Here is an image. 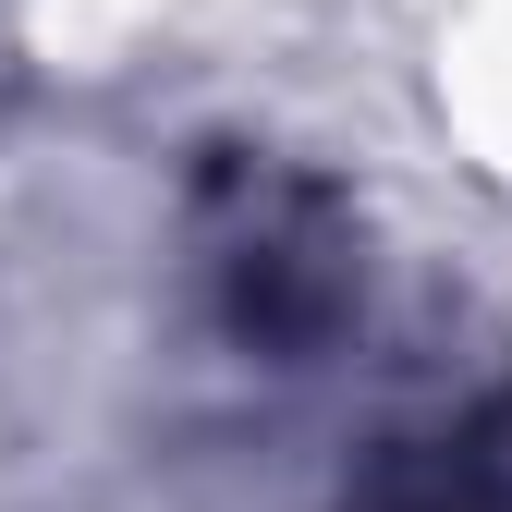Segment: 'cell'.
<instances>
[{
	"label": "cell",
	"instance_id": "cell-1",
	"mask_svg": "<svg viewBox=\"0 0 512 512\" xmlns=\"http://www.w3.org/2000/svg\"><path fill=\"white\" fill-rule=\"evenodd\" d=\"M208 281H220L232 342L305 366L342 330V305H354V244H342L317 183L232 159V171H208Z\"/></svg>",
	"mask_w": 512,
	"mask_h": 512
},
{
	"label": "cell",
	"instance_id": "cell-2",
	"mask_svg": "<svg viewBox=\"0 0 512 512\" xmlns=\"http://www.w3.org/2000/svg\"><path fill=\"white\" fill-rule=\"evenodd\" d=\"M391 512H512V500H500L488 476H464V488H452V476H439V488H403Z\"/></svg>",
	"mask_w": 512,
	"mask_h": 512
}]
</instances>
